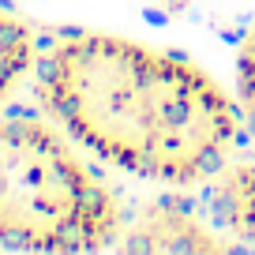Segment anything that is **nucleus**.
Returning <instances> with one entry per match:
<instances>
[{
  "instance_id": "nucleus-1",
  "label": "nucleus",
  "mask_w": 255,
  "mask_h": 255,
  "mask_svg": "<svg viewBox=\"0 0 255 255\" xmlns=\"http://www.w3.org/2000/svg\"><path fill=\"white\" fill-rule=\"evenodd\" d=\"M38 98L98 158L143 180L195 184L240 139V109L176 49L79 34L38 60Z\"/></svg>"
},
{
  "instance_id": "nucleus-2",
  "label": "nucleus",
  "mask_w": 255,
  "mask_h": 255,
  "mask_svg": "<svg viewBox=\"0 0 255 255\" xmlns=\"http://www.w3.org/2000/svg\"><path fill=\"white\" fill-rule=\"evenodd\" d=\"M124 229L120 199L38 117L0 120V244L98 252Z\"/></svg>"
},
{
  "instance_id": "nucleus-3",
  "label": "nucleus",
  "mask_w": 255,
  "mask_h": 255,
  "mask_svg": "<svg viewBox=\"0 0 255 255\" xmlns=\"http://www.w3.org/2000/svg\"><path fill=\"white\" fill-rule=\"evenodd\" d=\"M124 252H131V255H146V252L207 255V252H229V248L191 214V203L161 199V203H154L143 214V222L124 237Z\"/></svg>"
},
{
  "instance_id": "nucleus-4",
  "label": "nucleus",
  "mask_w": 255,
  "mask_h": 255,
  "mask_svg": "<svg viewBox=\"0 0 255 255\" xmlns=\"http://www.w3.org/2000/svg\"><path fill=\"white\" fill-rule=\"evenodd\" d=\"M214 218L244 244L255 248V161L225 169L214 191Z\"/></svg>"
},
{
  "instance_id": "nucleus-5",
  "label": "nucleus",
  "mask_w": 255,
  "mask_h": 255,
  "mask_svg": "<svg viewBox=\"0 0 255 255\" xmlns=\"http://www.w3.org/2000/svg\"><path fill=\"white\" fill-rule=\"evenodd\" d=\"M34 64V34L15 15L0 11V98H8L15 83Z\"/></svg>"
},
{
  "instance_id": "nucleus-6",
  "label": "nucleus",
  "mask_w": 255,
  "mask_h": 255,
  "mask_svg": "<svg viewBox=\"0 0 255 255\" xmlns=\"http://www.w3.org/2000/svg\"><path fill=\"white\" fill-rule=\"evenodd\" d=\"M240 102H244L248 124L255 131V30L240 45Z\"/></svg>"
}]
</instances>
